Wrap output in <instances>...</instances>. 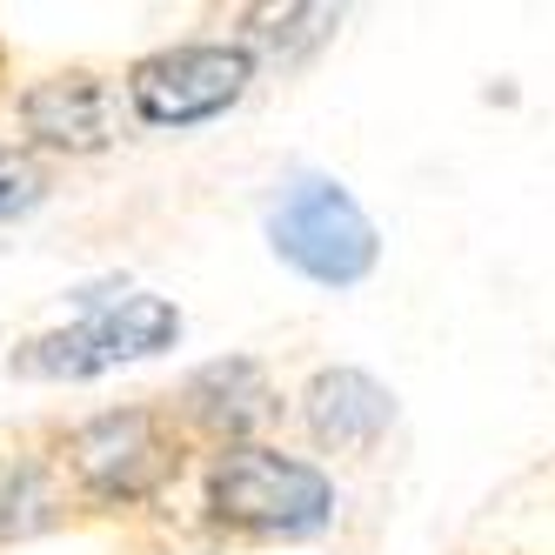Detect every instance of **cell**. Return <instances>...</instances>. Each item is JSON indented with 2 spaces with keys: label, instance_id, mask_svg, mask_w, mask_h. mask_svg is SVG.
I'll return each instance as SVG.
<instances>
[{
  "label": "cell",
  "instance_id": "8992f818",
  "mask_svg": "<svg viewBox=\"0 0 555 555\" xmlns=\"http://www.w3.org/2000/svg\"><path fill=\"white\" fill-rule=\"evenodd\" d=\"M21 128L54 154H101L121 134V88L101 74H54L21 94Z\"/></svg>",
  "mask_w": 555,
  "mask_h": 555
},
{
  "label": "cell",
  "instance_id": "277c9868",
  "mask_svg": "<svg viewBox=\"0 0 555 555\" xmlns=\"http://www.w3.org/2000/svg\"><path fill=\"white\" fill-rule=\"evenodd\" d=\"M248 81H255V54L242 41H181L128 67V101L147 128H194L228 114L248 94Z\"/></svg>",
  "mask_w": 555,
  "mask_h": 555
},
{
  "label": "cell",
  "instance_id": "ba28073f",
  "mask_svg": "<svg viewBox=\"0 0 555 555\" xmlns=\"http://www.w3.org/2000/svg\"><path fill=\"white\" fill-rule=\"evenodd\" d=\"M268 402H274V395H268V382H261L255 362H215V369H202V375L188 382V415L221 428L234 449H242V435L255 422H268Z\"/></svg>",
  "mask_w": 555,
  "mask_h": 555
},
{
  "label": "cell",
  "instance_id": "6da1fadb",
  "mask_svg": "<svg viewBox=\"0 0 555 555\" xmlns=\"http://www.w3.org/2000/svg\"><path fill=\"white\" fill-rule=\"evenodd\" d=\"M208 508L215 522L242 535H314L335 515V482L314 462L282 449H221L208 468Z\"/></svg>",
  "mask_w": 555,
  "mask_h": 555
},
{
  "label": "cell",
  "instance_id": "9c48e42d",
  "mask_svg": "<svg viewBox=\"0 0 555 555\" xmlns=\"http://www.w3.org/2000/svg\"><path fill=\"white\" fill-rule=\"evenodd\" d=\"M48 194V175L27 162V154H14V147H0V221H14V215H27L34 202Z\"/></svg>",
  "mask_w": 555,
  "mask_h": 555
},
{
  "label": "cell",
  "instance_id": "5b68a950",
  "mask_svg": "<svg viewBox=\"0 0 555 555\" xmlns=\"http://www.w3.org/2000/svg\"><path fill=\"white\" fill-rule=\"evenodd\" d=\"M168 468H175V442H168V428L147 409L101 415V422H88L81 435H74V475H81L94 495H107V502L147 495Z\"/></svg>",
  "mask_w": 555,
  "mask_h": 555
},
{
  "label": "cell",
  "instance_id": "3957f363",
  "mask_svg": "<svg viewBox=\"0 0 555 555\" xmlns=\"http://www.w3.org/2000/svg\"><path fill=\"white\" fill-rule=\"evenodd\" d=\"M175 335H181L175 301H162V295H121L114 308L88 314V322H74L61 335H34L14 354V375L21 382H88L101 369H121V362H141V354L175 348Z\"/></svg>",
  "mask_w": 555,
  "mask_h": 555
},
{
  "label": "cell",
  "instance_id": "52a82bcc",
  "mask_svg": "<svg viewBox=\"0 0 555 555\" xmlns=\"http://www.w3.org/2000/svg\"><path fill=\"white\" fill-rule=\"evenodd\" d=\"M301 415H308V435L322 449L369 455L388 435V422H395V395L375 375H362V369H322L308 382V395H301Z\"/></svg>",
  "mask_w": 555,
  "mask_h": 555
},
{
  "label": "cell",
  "instance_id": "7a4b0ae2",
  "mask_svg": "<svg viewBox=\"0 0 555 555\" xmlns=\"http://www.w3.org/2000/svg\"><path fill=\"white\" fill-rule=\"evenodd\" d=\"M268 242L295 274H308V282H322V288H354L382 255L375 221L354 208V194L328 175H301V181L282 188V202L268 208Z\"/></svg>",
  "mask_w": 555,
  "mask_h": 555
}]
</instances>
